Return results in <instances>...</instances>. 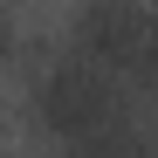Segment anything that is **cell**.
<instances>
[{
  "mask_svg": "<svg viewBox=\"0 0 158 158\" xmlns=\"http://www.w3.org/2000/svg\"><path fill=\"white\" fill-rule=\"evenodd\" d=\"M35 110H41V124L55 131L62 144H76L83 158H96V151H110L117 138H131L124 103H117V83H110L96 62H83V55L55 62V69L35 83Z\"/></svg>",
  "mask_w": 158,
  "mask_h": 158,
  "instance_id": "1",
  "label": "cell"
},
{
  "mask_svg": "<svg viewBox=\"0 0 158 158\" xmlns=\"http://www.w3.org/2000/svg\"><path fill=\"white\" fill-rule=\"evenodd\" d=\"M14 48H21V41H14V21L0 14V62H14Z\"/></svg>",
  "mask_w": 158,
  "mask_h": 158,
  "instance_id": "3",
  "label": "cell"
},
{
  "mask_svg": "<svg viewBox=\"0 0 158 158\" xmlns=\"http://www.w3.org/2000/svg\"><path fill=\"white\" fill-rule=\"evenodd\" d=\"M76 55L96 62L103 76H131L151 69V14L131 0H89L76 14Z\"/></svg>",
  "mask_w": 158,
  "mask_h": 158,
  "instance_id": "2",
  "label": "cell"
},
{
  "mask_svg": "<svg viewBox=\"0 0 158 158\" xmlns=\"http://www.w3.org/2000/svg\"><path fill=\"white\" fill-rule=\"evenodd\" d=\"M144 76L158 83V14H151V69H144Z\"/></svg>",
  "mask_w": 158,
  "mask_h": 158,
  "instance_id": "4",
  "label": "cell"
}]
</instances>
